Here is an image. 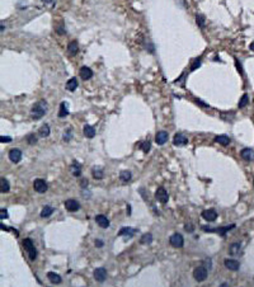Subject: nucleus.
<instances>
[{"label": "nucleus", "mask_w": 254, "mask_h": 287, "mask_svg": "<svg viewBox=\"0 0 254 287\" xmlns=\"http://www.w3.org/2000/svg\"><path fill=\"white\" fill-rule=\"evenodd\" d=\"M46 112H47V103L45 100H40L32 107L31 116H32L33 120H40L46 114Z\"/></svg>", "instance_id": "nucleus-1"}, {"label": "nucleus", "mask_w": 254, "mask_h": 287, "mask_svg": "<svg viewBox=\"0 0 254 287\" xmlns=\"http://www.w3.org/2000/svg\"><path fill=\"white\" fill-rule=\"evenodd\" d=\"M23 247H24V249H26V252H27V254H28L29 259H31V260H34V259L37 258V250H36V247H34L32 239H29V238L24 239V240H23Z\"/></svg>", "instance_id": "nucleus-2"}, {"label": "nucleus", "mask_w": 254, "mask_h": 287, "mask_svg": "<svg viewBox=\"0 0 254 287\" xmlns=\"http://www.w3.org/2000/svg\"><path fill=\"white\" fill-rule=\"evenodd\" d=\"M207 274H208L207 269L205 267H202V266L197 267L196 269L193 271V277H195L196 281H198V282H203V281L207 278Z\"/></svg>", "instance_id": "nucleus-3"}, {"label": "nucleus", "mask_w": 254, "mask_h": 287, "mask_svg": "<svg viewBox=\"0 0 254 287\" xmlns=\"http://www.w3.org/2000/svg\"><path fill=\"white\" fill-rule=\"evenodd\" d=\"M169 243L172 244V247H174V248H182L184 245V239L181 234H173L169 239Z\"/></svg>", "instance_id": "nucleus-4"}, {"label": "nucleus", "mask_w": 254, "mask_h": 287, "mask_svg": "<svg viewBox=\"0 0 254 287\" xmlns=\"http://www.w3.org/2000/svg\"><path fill=\"white\" fill-rule=\"evenodd\" d=\"M155 197H156V199L159 201V202H160V203H163V205H165L166 202H168V199H169L168 192L165 191V188H164V187L158 188V191H156V193H155Z\"/></svg>", "instance_id": "nucleus-5"}, {"label": "nucleus", "mask_w": 254, "mask_h": 287, "mask_svg": "<svg viewBox=\"0 0 254 287\" xmlns=\"http://www.w3.org/2000/svg\"><path fill=\"white\" fill-rule=\"evenodd\" d=\"M33 188H34V191L36 192H38V193H45L46 191H47V188H48V186H47V183H46V180H43V179H36L34 182H33Z\"/></svg>", "instance_id": "nucleus-6"}, {"label": "nucleus", "mask_w": 254, "mask_h": 287, "mask_svg": "<svg viewBox=\"0 0 254 287\" xmlns=\"http://www.w3.org/2000/svg\"><path fill=\"white\" fill-rule=\"evenodd\" d=\"M173 144H174L175 146H184V145L188 144V139H187V136H185L184 133L179 132V133H175V135H174Z\"/></svg>", "instance_id": "nucleus-7"}, {"label": "nucleus", "mask_w": 254, "mask_h": 287, "mask_svg": "<svg viewBox=\"0 0 254 287\" xmlns=\"http://www.w3.org/2000/svg\"><path fill=\"white\" fill-rule=\"evenodd\" d=\"M22 156H23V152L19 149H11L9 151V160L11 163H19L22 160Z\"/></svg>", "instance_id": "nucleus-8"}, {"label": "nucleus", "mask_w": 254, "mask_h": 287, "mask_svg": "<svg viewBox=\"0 0 254 287\" xmlns=\"http://www.w3.org/2000/svg\"><path fill=\"white\" fill-rule=\"evenodd\" d=\"M65 209L67 210V211H70V212H75V211H78L79 209H80V205H79V202L76 199H66L65 201Z\"/></svg>", "instance_id": "nucleus-9"}, {"label": "nucleus", "mask_w": 254, "mask_h": 287, "mask_svg": "<svg viewBox=\"0 0 254 287\" xmlns=\"http://www.w3.org/2000/svg\"><path fill=\"white\" fill-rule=\"evenodd\" d=\"M202 217L206 220L208 222H212L215 221L216 218H217V212H216L214 209H210V210H205L202 212Z\"/></svg>", "instance_id": "nucleus-10"}, {"label": "nucleus", "mask_w": 254, "mask_h": 287, "mask_svg": "<svg viewBox=\"0 0 254 287\" xmlns=\"http://www.w3.org/2000/svg\"><path fill=\"white\" fill-rule=\"evenodd\" d=\"M94 278L98 282H104L107 279V271L104 268H97L94 271Z\"/></svg>", "instance_id": "nucleus-11"}, {"label": "nucleus", "mask_w": 254, "mask_h": 287, "mask_svg": "<svg viewBox=\"0 0 254 287\" xmlns=\"http://www.w3.org/2000/svg\"><path fill=\"white\" fill-rule=\"evenodd\" d=\"M240 155H241V158H243L244 160H246V161L254 160V150H253V149L244 148L243 150L240 151Z\"/></svg>", "instance_id": "nucleus-12"}, {"label": "nucleus", "mask_w": 254, "mask_h": 287, "mask_svg": "<svg viewBox=\"0 0 254 287\" xmlns=\"http://www.w3.org/2000/svg\"><path fill=\"white\" fill-rule=\"evenodd\" d=\"M79 74H80V78H82L83 80H89V79L93 78V71H92L90 68H88V66H83V68H80Z\"/></svg>", "instance_id": "nucleus-13"}, {"label": "nucleus", "mask_w": 254, "mask_h": 287, "mask_svg": "<svg viewBox=\"0 0 254 287\" xmlns=\"http://www.w3.org/2000/svg\"><path fill=\"white\" fill-rule=\"evenodd\" d=\"M168 139H169V135H168V132H165V131H159L156 133V136H155V141L158 145H164L166 141H168Z\"/></svg>", "instance_id": "nucleus-14"}, {"label": "nucleus", "mask_w": 254, "mask_h": 287, "mask_svg": "<svg viewBox=\"0 0 254 287\" xmlns=\"http://www.w3.org/2000/svg\"><path fill=\"white\" fill-rule=\"evenodd\" d=\"M224 264H225V267L227 268V269L234 271V272H235V271H238L239 268H240L239 262H238V260H235V259H225Z\"/></svg>", "instance_id": "nucleus-15"}, {"label": "nucleus", "mask_w": 254, "mask_h": 287, "mask_svg": "<svg viewBox=\"0 0 254 287\" xmlns=\"http://www.w3.org/2000/svg\"><path fill=\"white\" fill-rule=\"evenodd\" d=\"M95 222H97L101 228H103V229L109 228V220H108L106 216H104V215H97V216H95Z\"/></svg>", "instance_id": "nucleus-16"}, {"label": "nucleus", "mask_w": 254, "mask_h": 287, "mask_svg": "<svg viewBox=\"0 0 254 287\" xmlns=\"http://www.w3.org/2000/svg\"><path fill=\"white\" fill-rule=\"evenodd\" d=\"M136 234V229H132V228H122L120 231H118V235L120 236H128V238H131Z\"/></svg>", "instance_id": "nucleus-17"}, {"label": "nucleus", "mask_w": 254, "mask_h": 287, "mask_svg": "<svg viewBox=\"0 0 254 287\" xmlns=\"http://www.w3.org/2000/svg\"><path fill=\"white\" fill-rule=\"evenodd\" d=\"M79 51V45L76 41H71L69 45H67V52H69L70 56H74V55H76Z\"/></svg>", "instance_id": "nucleus-18"}, {"label": "nucleus", "mask_w": 254, "mask_h": 287, "mask_svg": "<svg viewBox=\"0 0 254 287\" xmlns=\"http://www.w3.org/2000/svg\"><path fill=\"white\" fill-rule=\"evenodd\" d=\"M47 278H48V281L51 283H53V285H56V283H61V281H63V278H61L60 276L57 273H55V272H48L47 273Z\"/></svg>", "instance_id": "nucleus-19"}, {"label": "nucleus", "mask_w": 254, "mask_h": 287, "mask_svg": "<svg viewBox=\"0 0 254 287\" xmlns=\"http://www.w3.org/2000/svg\"><path fill=\"white\" fill-rule=\"evenodd\" d=\"M230 141H231L230 137L226 136V135H219V136L215 137V142H217V144H220L222 146L229 145V144H230Z\"/></svg>", "instance_id": "nucleus-20"}, {"label": "nucleus", "mask_w": 254, "mask_h": 287, "mask_svg": "<svg viewBox=\"0 0 254 287\" xmlns=\"http://www.w3.org/2000/svg\"><path fill=\"white\" fill-rule=\"evenodd\" d=\"M84 136L85 137H88V139H93L95 136V130H94V127H92L89 125H85L84 126Z\"/></svg>", "instance_id": "nucleus-21"}, {"label": "nucleus", "mask_w": 254, "mask_h": 287, "mask_svg": "<svg viewBox=\"0 0 254 287\" xmlns=\"http://www.w3.org/2000/svg\"><path fill=\"white\" fill-rule=\"evenodd\" d=\"M78 85H79L78 79H76V78H71L70 80L66 83V89L69 90V91H74V90L78 88Z\"/></svg>", "instance_id": "nucleus-22"}, {"label": "nucleus", "mask_w": 254, "mask_h": 287, "mask_svg": "<svg viewBox=\"0 0 254 287\" xmlns=\"http://www.w3.org/2000/svg\"><path fill=\"white\" fill-rule=\"evenodd\" d=\"M241 250V244L240 243H234L231 244V247L229 248V252H230L231 255H239Z\"/></svg>", "instance_id": "nucleus-23"}, {"label": "nucleus", "mask_w": 254, "mask_h": 287, "mask_svg": "<svg viewBox=\"0 0 254 287\" xmlns=\"http://www.w3.org/2000/svg\"><path fill=\"white\" fill-rule=\"evenodd\" d=\"M71 173L74 177H79L82 174V165L78 163V161H74L72 165H71Z\"/></svg>", "instance_id": "nucleus-24"}, {"label": "nucleus", "mask_w": 254, "mask_h": 287, "mask_svg": "<svg viewBox=\"0 0 254 287\" xmlns=\"http://www.w3.org/2000/svg\"><path fill=\"white\" fill-rule=\"evenodd\" d=\"M235 226V225H231V226H226V228H222V229H208V228H203V230L205 231H216V233H219L220 235L224 236L226 234V231H229L230 229H233Z\"/></svg>", "instance_id": "nucleus-25"}, {"label": "nucleus", "mask_w": 254, "mask_h": 287, "mask_svg": "<svg viewBox=\"0 0 254 287\" xmlns=\"http://www.w3.org/2000/svg\"><path fill=\"white\" fill-rule=\"evenodd\" d=\"M69 114V109H67V106H66V103L63 102L60 104V109H59V117L60 118H64L66 117V116Z\"/></svg>", "instance_id": "nucleus-26"}, {"label": "nucleus", "mask_w": 254, "mask_h": 287, "mask_svg": "<svg viewBox=\"0 0 254 287\" xmlns=\"http://www.w3.org/2000/svg\"><path fill=\"white\" fill-rule=\"evenodd\" d=\"M53 211H55V209L53 207H51V206H45L43 207V210L41 211V217H50L53 213Z\"/></svg>", "instance_id": "nucleus-27"}, {"label": "nucleus", "mask_w": 254, "mask_h": 287, "mask_svg": "<svg viewBox=\"0 0 254 287\" xmlns=\"http://www.w3.org/2000/svg\"><path fill=\"white\" fill-rule=\"evenodd\" d=\"M50 126L48 125H42L41 127H40V130H38V135L41 136V137H47L48 135H50Z\"/></svg>", "instance_id": "nucleus-28"}, {"label": "nucleus", "mask_w": 254, "mask_h": 287, "mask_svg": "<svg viewBox=\"0 0 254 287\" xmlns=\"http://www.w3.org/2000/svg\"><path fill=\"white\" fill-rule=\"evenodd\" d=\"M131 178H132V174H131V172H128V170H123V172L120 173V179H121L122 182L127 183Z\"/></svg>", "instance_id": "nucleus-29"}, {"label": "nucleus", "mask_w": 254, "mask_h": 287, "mask_svg": "<svg viewBox=\"0 0 254 287\" xmlns=\"http://www.w3.org/2000/svg\"><path fill=\"white\" fill-rule=\"evenodd\" d=\"M9 189H10V187H9V182L5 179V178H2V184H0V191H2V193H7V192H9Z\"/></svg>", "instance_id": "nucleus-30"}, {"label": "nucleus", "mask_w": 254, "mask_h": 287, "mask_svg": "<svg viewBox=\"0 0 254 287\" xmlns=\"http://www.w3.org/2000/svg\"><path fill=\"white\" fill-rule=\"evenodd\" d=\"M248 103H249V95H248L246 93L245 94H243V97L240 98V100H239V108H244V107H246L248 106Z\"/></svg>", "instance_id": "nucleus-31"}, {"label": "nucleus", "mask_w": 254, "mask_h": 287, "mask_svg": "<svg viewBox=\"0 0 254 287\" xmlns=\"http://www.w3.org/2000/svg\"><path fill=\"white\" fill-rule=\"evenodd\" d=\"M139 149H141L144 152H149L150 151V149H151V144H150V141H142V142H140V145H139Z\"/></svg>", "instance_id": "nucleus-32"}, {"label": "nucleus", "mask_w": 254, "mask_h": 287, "mask_svg": "<svg viewBox=\"0 0 254 287\" xmlns=\"http://www.w3.org/2000/svg\"><path fill=\"white\" fill-rule=\"evenodd\" d=\"M153 241V235L150 233H147V234H144L141 236V239H140V243L141 244H151Z\"/></svg>", "instance_id": "nucleus-33"}, {"label": "nucleus", "mask_w": 254, "mask_h": 287, "mask_svg": "<svg viewBox=\"0 0 254 287\" xmlns=\"http://www.w3.org/2000/svg\"><path fill=\"white\" fill-rule=\"evenodd\" d=\"M92 174H93V177H94L95 179H103V177H104V173H103V170H102V169H95V168H93Z\"/></svg>", "instance_id": "nucleus-34"}, {"label": "nucleus", "mask_w": 254, "mask_h": 287, "mask_svg": "<svg viewBox=\"0 0 254 287\" xmlns=\"http://www.w3.org/2000/svg\"><path fill=\"white\" fill-rule=\"evenodd\" d=\"M196 22H197V26L200 27V28H205L206 26V21H205V17L201 15V14H198L196 17Z\"/></svg>", "instance_id": "nucleus-35"}, {"label": "nucleus", "mask_w": 254, "mask_h": 287, "mask_svg": "<svg viewBox=\"0 0 254 287\" xmlns=\"http://www.w3.org/2000/svg\"><path fill=\"white\" fill-rule=\"evenodd\" d=\"M235 66H236V69H238V71L240 72V75H243V74H244V70H243V66H241V64H240V61H239L238 59H235Z\"/></svg>", "instance_id": "nucleus-36"}, {"label": "nucleus", "mask_w": 254, "mask_h": 287, "mask_svg": "<svg viewBox=\"0 0 254 287\" xmlns=\"http://www.w3.org/2000/svg\"><path fill=\"white\" fill-rule=\"evenodd\" d=\"M27 140H28V142H29L31 145L37 144V137H36V135H28V136H27Z\"/></svg>", "instance_id": "nucleus-37"}, {"label": "nucleus", "mask_w": 254, "mask_h": 287, "mask_svg": "<svg viewBox=\"0 0 254 287\" xmlns=\"http://www.w3.org/2000/svg\"><path fill=\"white\" fill-rule=\"evenodd\" d=\"M201 66V59H197V60H195V62H193V65L191 66V70L193 71V70H196L197 68H200Z\"/></svg>", "instance_id": "nucleus-38"}, {"label": "nucleus", "mask_w": 254, "mask_h": 287, "mask_svg": "<svg viewBox=\"0 0 254 287\" xmlns=\"http://www.w3.org/2000/svg\"><path fill=\"white\" fill-rule=\"evenodd\" d=\"M70 139H71V130L69 129V130H67V133H66V131H65L64 140H65V141H70Z\"/></svg>", "instance_id": "nucleus-39"}, {"label": "nucleus", "mask_w": 254, "mask_h": 287, "mask_svg": "<svg viewBox=\"0 0 254 287\" xmlns=\"http://www.w3.org/2000/svg\"><path fill=\"white\" fill-rule=\"evenodd\" d=\"M56 32L59 34H64L65 33V29H64V24H60L59 27H56Z\"/></svg>", "instance_id": "nucleus-40"}, {"label": "nucleus", "mask_w": 254, "mask_h": 287, "mask_svg": "<svg viewBox=\"0 0 254 287\" xmlns=\"http://www.w3.org/2000/svg\"><path fill=\"white\" fill-rule=\"evenodd\" d=\"M193 225H192V224H187V225H184V230L185 231H189V233H192V231H193Z\"/></svg>", "instance_id": "nucleus-41"}, {"label": "nucleus", "mask_w": 254, "mask_h": 287, "mask_svg": "<svg viewBox=\"0 0 254 287\" xmlns=\"http://www.w3.org/2000/svg\"><path fill=\"white\" fill-rule=\"evenodd\" d=\"M0 141H2V142H10V141H11V137H9V136H2V137H0Z\"/></svg>", "instance_id": "nucleus-42"}, {"label": "nucleus", "mask_w": 254, "mask_h": 287, "mask_svg": "<svg viewBox=\"0 0 254 287\" xmlns=\"http://www.w3.org/2000/svg\"><path fill=\"white\" fill-rule=\"evenodd\" d=\"M0 218L4 220V218H8V211L7 210H2V215H0Z\"/></svg>", "instance_id": "nucleus-43"}, {"label": "nucleus", "mask_w": 254, "mask_h": 287, "mask_svg": "<svg viewBox=\"0 0 254 287\" xmlns=\"http://www.w3.org/2000/svg\"><path fill=\"white\" fill-rule=\"evenodd\" d=\"M95 247L102 248V247H103V241H102V240H95Z\"/></svg>", "instance_id": "nucleus-44"}, {"label": "nucleus", "mask_w": 254, "mask_h": 287, "mask_svg": "<svg viewBox=\"0 0 254 287\" xmlns=\"http://www.w3.org/2000/svg\"><path fill=\"white\" fill-rule=\"evenodd\" d=\"M196 103H197V104H200V106H202V107H208V104H205V103H203L202 100H200V99H197Z\"/></svg>", "instance_id": "nucleus-45"}, {"label": "nucleus", "mask_w": 254, "mask_h": 287, "mask_svg": "<svg viewBox=\"0 0 254 287\" xmlns=\"http://www.w3.org/2000/svg\"><path fill=\"white\" fill-rule=\"evenodd\" d=\"M43 3H46V4H52L53 3V0H42Z\"/></svg>", "instance_id": "nucleus-46"}, {"label": "nucleus", "mask_w": 254, "mask_h": 287, "mask_svg": "<svg viewBox=\"0 0 254 287\" xmlns=\"http://www.w3.org/2000/svg\"><path fill=\"white\" fill-rule=\"evenodd\" d=\"M249 48H250V50L252 51H254V41L252 42V43H250V46H249Z\"/></svg>", "instance_id": "nucleus-47"}, {"label": "nucleus", "mask_w": 254, "mask_h": 287, "mask_svg": "<svg viewBox=\"0 0 254 287\" xmlns=\"http://www.w3.org/2000/svg\"><path fill=\"white\" fill-rule=\"evenodd\" d=\"M253 183H254V180H253Z\"/></svg>", "instance_id": "nucleus-48"}]
</instances>
